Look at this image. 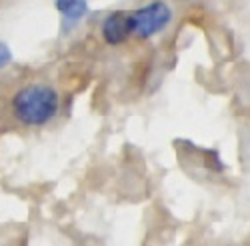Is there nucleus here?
I'll return each mask as SVG.
<instances>
[{
  "mask_svg": "<svg viewBox=\"0 0 250 246\" xmlns=\"http://www.w3.org/2000/svg\"><path fill=\"white\" fill-rule=\"evenodd\" d=\"M100 36L106 44L120 46L134 36L132 10H114L102 20Z\"/></svg>",
  "mask_w": 250,
  "mask_h": 246,
  "instance_id": "obj_3",
  "label": "nucleus"
},
{
  "mask_svg": "<svg viewBox=\"0 0 250 246\" xmlns=\"http://www.w3.org/2000/svg\"><path fill=\"white\" fill-rule=\"evenodd\" d=\"M132 20H134V36L140 40H148L160 32H164L172 22V8L162 2V0H154L136 10H132Z\"/></svg>",
  "mask_w": 250,
  "mask_h": 246,
  "instance_id": "obj_2",
  "label": "nucleus"
},
{
  "mask_svg": "<svg viewBox=\"0 0 250 246\" xmlns=\"http://www.w3.org/2000/svg\"><path fill=\"white\" fill-rule=\"evenodd\" d=\"M54 6L64 20L66 30L78 24L80 20H84V16L88 14V0H54Z\"/></svg>",
  "mask_w": 250,
  "mask_h": 246,
  "instance_id": "obj_4",
  "label": "nucleus"
},
{
  "mask_svg": "<svg viewBox=\"0 0 250 246\" xmlns=\"http://www.w3.org/2000/svg\"><path fill=\"white\" fill-rule=\"evenodd\" d=\"M12 62V50L8 48V44H4L2 40H0V68H4Z\"/></svg>",
  "mask_w": 250,
  "mask_h": 246,
  "instance_id": "obj_5",
  "label": "nucleus"
},
{
  "mask_svg": "<svg viewBox=\"0 0 250 246\" xmlns=\"http://www.w3.org/2000/svg\"><path fill=\"white\" fill-rule=\"evenodd\" d=\"M10 110L16 122L30 128H38L48 124L60 110V96L54 86L44 82H34L20 88L12 100Z\"/></svg>",
  "mask_w": 250,
  "mask_h": 246,
  "instance_id": "obj_1",
  "label": "nucleus"
}]
</instances>
